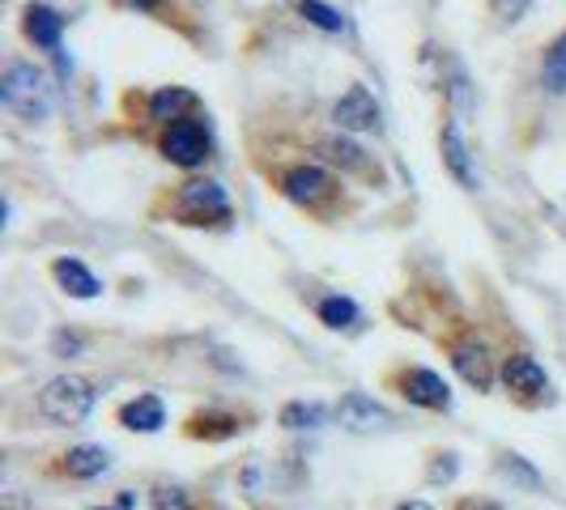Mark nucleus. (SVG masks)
<instances>
[{
    "label": "nucleus",
    "instance_id": "nucleus-1",
    "mask_svg": "<svg viewBox=\"0 0 566 510\" xmlns=\"http://www.w3.org/2000/svg\"><path fill=\"white\" fill-rule=\"evenodd\" d=\"M0 103L9 107L13 115H22V119H48L52 111V85L48 77L34 68V64H9L4 68V77H0Z\"/></svg>",
    "mask_w": 566,
    "mask_h": 510
},
{
    "label": "nucleus",
    "instance_id": "nucleus-2",
    "mask_svg": "<svg viewBox=\"0 0 566 510\" xmlns=\"http://www.w3.org/2000/svg\"><path fill=\"white\" fill-rule=\"evenodd\" d=\"M39 413L52 425H82L94 413V387L77 374H60L39 392Z\"/></svg>",
    "mask_w": 566,
    "mask_h": 510
},
{
    "label": "nucleus",
    "instance_id": "nucleus-3",
    "mask_svg": "<svg viewBox=\"0 0 566 510\" xmlns=\"http://www.w3.org/2000/svg\"><path fill=\"white\" fill-rule=\"evenodd\" d=\"M175 217H179L184 226H218V222H227L230 217L227 188L213 183V179H192V183H184L179 196H175Z\"/></svg>",
    "mask_w": 566,
    "mask_h": 510
},
{
    "label": "nucleus",
    "instance_id": "nucleus-4",
    "mask_svg": "<svg viewBox=\"0 0 566 510\" xmlns=\"http://www.w3.org/2000/svg\"><path fill=\"white\" fill-rule=\"evenodd\" d=\"M163 153H167V162L184 170L200 167L209 158V128L200 119H175L163 137Z\"/></svg>",
    "mask_w": 566,
    "mask_h": 510
},
{
    "label": "nucleus",
    "instance_id": "nucleus-5",
    "mask_svg": "<svg viewBox=\"0 0 566 510\" xmlns=\"http://www.w3.org/2000/svg\"><path fill=\"white\" fill-rule=\"evenodd\" d=\"M333 119H337L340 132H375L379 128V103L367 85H349L333 107Z\"/></svg>",
    "mask_w": 566,
    "mask_h": 510
},
{
    "label": "nucleus",
    "instance_id": "nucleus-6",
    "mask_svg": "<svg viewBox=\"0 0 566 510\" xmlns=\"http://www.w3.org/2000/svg\"><path fill=\"white\" fill-rule=\"evenodd\" d=\"M337 417H340V425L354 429V434H370V429L392 425V413H388L384 404H375L367 392H349V396L337 404Z\"/></svg>",
    "mask_w": 566,
    "mask_h": 510
},
{
    "label": "nucleus",
    "instance_id": "nucleus-7",
    "mask_svg": "<svg viewBox=\"0 0 566 510\" xmlns=\"http://www.w3.org/2000/svg\"><path fill=\"white\" fill-rule=\"evenodd\" d=\"M443 162L452 170V179L460 188H469V192H478V167H473V149L464 141V132H460V124H443Z\"/></svg>",
    "mask_w": 566,
    "mask_h": 510
},
{
    "label": "nucleus",
    "instance_id": "nucleus-8",
    "mask_svg": "<svg viewBox=\"0 0 566 510\" xmlns=\"http://www.w3.org/2000/svg\"><path fill=\"white\" fill-rule=\"evenodd\" d=\"M282 192L294 200V204H319V200L333 196V179H328L324 167H294V170H285Z\"/></svg>",
    "mask_w": 566,
    "mask_h": 510
},
{
    "label": "nucleus",
    "instance_id": "nucleus-9",
    "mask_svg": "<svg viewBox=\"0 0 566 510\" xmlns=\"http://www.w3.org/2000/svg\"><path fill=\"white\" fill-rule=\"evenodd\" d=\"M503 383H507L515 396H524V400L545 396V392H549L545 366H541L537 358H528V353H515V358L503 362Z\"/></svg>",
    "mask_w": 566,
    "mask_h": 510
},
{
    "label": "nucleus",
    "instance_id": "nucleus-10",
    "mask_svg": "<svg viewBox=\"0 0 566 510\" xmlns=\"http://www.w3.org/2000/svg\"><path fill=\"white\" fill-rule=\"evenodd\" d=\"M452 366L460 370V379L478 392H490L494 383V366H490V353H485L482 340H460L452 349Z\"/></svg>",
    "mask_w": 566,
    "mask_h": 510
},
{
    "label": "nucleus",
    "instance_id": "nucleus-11",
    "mask_svg": "<svg viewBox=\"0 0 566 510\" xmlns=\"http://www.w3.org/2000/svg\"><path fill=\"white\" fill-rule=\"evenodd\" d=\"M400 387H405V400L409 404H422V408H452V392H448V383L434 374V370H409L405 379H400Z\"/></svg>",
    "mask_w": 566,
    "mask_h": 510
},
{
    "label": "nucleus",
    "instance_id": "nucleus-12",
    "mask_svg": "<svg viewBox=\"0 0 566 510\" xmlns=\"http://www.w3.org/2000/svg\"><path fill=\"white\" fill-rule=\"evenodd\" d=\"M60 34H64V18L52 4H30L27 9V39L43 52H60Z\"/></svg>",
    "mask_w": 566,
    "mask_h": 510
},
{
    "label": "nucleus",
    "instance_id": "nucleus-13",
    "mask_svg": "<svg viewBox=\"0 0 566 510\" xmlns=\"http://www.w3.org/2000/svg\"><path fill=\"white\" fill-rule=\"evenodd\" d=\"M52 277L60 281V289H64V294H73V298H82V302H90V298H98V294H103L98 277L85 268L82 259H69V255L52 264Z\"/></svg>",
    "mask_w": 566,
    "mask_h": 510
},
{
    "label": "nucleus",
    "instance_id": "nucleus-14",
    "mask_svg": "<svg viewBox=\"0 0 566 510\" xmlns=\"http://www.w3.org/2000/svg\"><path fill=\"white\" fill-rule=\"evenodd\" d=\"M319 158L340 170H354V174H370L367 149L358 141H349V137H324V141H319Z\"/></svg>",
    "mask_w": 566,
    "mask_h": 510
},
{
    "label": "nucleus",
    "instance_id": "nucleus-15",
    "mask_svg": "<svg viewBox=\"0 0 566 510\" xmlns=\"http://www.w3.org/2000/svg\"><path fill=\"white\" fill-rule=\"evenodd\" d=\"M119 422L128 425V429H137V434H158L167 425V408H163L158 396H137L133 404L119 408Z\"/></svg>",
    "mask_w": 566,
    "mask_h": 510
},
{
    "label": "nucleus",
    "instance_id": "nucleus-16",
    "mask_svg": "<svg viewBox=\"0 0 566 510\" xmlns=\"http://www.w3.org/2000/svg\"><path fill=\"white\" fill-rule=\"evenodd\" d=\"M188 107H197V94L184 89V85H163L154 98H149V119H184Z\"/></svg>",
    "mask_w": 566,
    "mask_h": 510
},
{
    "label": "nucleus",
    "instance_id": "nucleus-17",
    "mask_svg": "<svg viewBox=\"0 0 566 510\" xmlns=\"http://www.w3.org/2000/svg\"><path fill=\"white\" fill-rule=\"evenodd\" d=\"M64 468H69V477H103L107 468H112V455L103 451V447H73V451L64 455Z\"/></svg>",
    "mask_w": 566,
    "mask_h": 510
},
{
    "label": "nucleus",
    "instance_id": "nucleus-18",
    "mask_svg": "<svg viewBox=\"0 0 566 510\" xmlns=\"http://www.w3.org/2000/svg\"><path fill=\"white\" fill-rule=\"evenodd\" d=\"M541 85L549 94H566V30L545 47V60H541Z\"/></svg>",
    "mask_w": 566,
    "mask_h": 510
},
{
    "label": "nucleus",
    "instance_id": "nucleus-19",
    "mask_svg": "<svg viewBox=\"0 0 566 510\" xmlns=\"http://www.w3.org/2000/svg\"><path fill=\"white\" fill-rule=\"evenodd\" d=\"M315 315L328 323V328H354L363 315H358V302L354 298H340V294H328V298H319V307Z\"/></svg>",
    "mask_w": 566,
    "mask_h": 510
},
{
    "label": "nucleus",
    "instance_id": "nucleus-20",
    "mask_svg": "<svg viewBox=\"0 0 566 510\" xmlns=\"http://www.w3.org/2000/svg\"><path fill=\"white\" fill-rule=\"evenodd\" d=\"M328 422V408L324 404H307V400H294V404H285L282 408V425L285 429H319V425Z\"/></svg>",
    "mask_w": 566,
    "mask_h": 510
},
{
    "label": "nucleus",
    "instance_id": "nucleus-21",
    "mask_svg": "<svg viewBox=\"0 0 566 510\" xmlns=\"http://www.w3.org/2000/svg\"><path fill=\"white\" fill-rule=\"evenodd\" d=\"M298 13H303L315 30H328V34H340V30H345V13H337V9L324 4V0H298Z\"/></svg>",
    "mask_w": 566,
    "mask_h": 510
},
{
    "label": "nucleus",
    "instance_id": "nucleus-22",
    "mask_svg": "<svg viewBox=\"0 0 566 510\" xmlns=\"http://www.w3.org/2000/svg\"><path fill=\"white\" fill-rule=\"evenodd\" d=\"M499 472L503 477H511V481H520V485H528V489H541V477L520 459V455H503V464H499Z\"/></svg>",
    "mask_w": 566,
    "mask_h": 510
},
{
    "label": "nucleus",
    "instance_id": "nucleus-23",
    "mask_svg": "<svg viewBox=\"0 0 566 510\" xmlns=\"http://www.w3.org/2000/svg\"><path fill=\"white\" fill-rule=\"evenodd\" d=\"M188 489L184 485H158L154 489V510H188Z\"/></svg>",
    "mask_w": 566,
    "mask_h": 510
},
{
    "label": "nucleus",
    "instance_id": "nucleus-24",
    "mask_svg": "<svg viewBox=\"0 0 566 510\" xmlns=\"http://www.w3.org/2000/svg\"><path fill=\"white\" fill-rule=\"evenodd\" d=\"M234 429H239V422H234V417H213V413L192 422V434H197V438H200V434H209V438H230Z\"/></svg>",
    "mask_w": 566,
    "mask_h": 510
},
{
    "label": "nucleus",
    "instance_id": "nucleus-25",
    "mask_svg": "<svg viewBox=\"0 0 566 510\" xmlns=\"http://www.w3.org/2000/svg\"><path fill=\"white\" fill-rule=\"evenodd\" d=\"M490 9H494L503 22H515V18H524V13L533 9V0H490Z\"/></svg>",
    "mask_w": 566,
    "mask_h": 510
},
{
    "label": "nucleus",
    "instance_id": "nucleus-26",
    "mask_svg": "<svg viewBox=\"0 0 566 510\" xmlns=\"http://www.w3.org/2000/svg\"><path fill=\"white\" fill-rule=\"evenodd\" d=\"M85 340L77 337V332H56L52 337V349H56V358H73V353H82Z\"/></svg>",
    "mask_w": 566,
    "mask_h": 510
},
{
    "label": "nucleus",
    "instance_id": "nucleus-27",
    "mask_svg": "<svg viewBox=\"0 0 566 510\" xmlns=\"http://www.w3.org/2000/svg\"><path fill=\"white\" fill-rule=\"evenodd\" d=\"M455 477V455H448V464H434L430 468V481H452Z\"/></svg>",
    "mask_w": 566,
    "mask_h": 510
},
{
    "label": "nucleus",
    "instance_id": "nucleus-28",
    "mask_svg": "<svg viewBox=\"0 0 566 510\" xmlns=\"http://www.w3.org/2000/svg\"><path fill=\"white\" fill-rule=\"evenodd\" d=\"M137 9H158V0H133Z\"/></svg>",
    "mask_w": 566,
    "mask_h": 510
},
{
    "label": "nucleus",
    "instance_id": "nucleus-29",
    "mask_svg": "<svg viewBox=\"0 0 566 510\" xmlns=\"http://www.w3.org/2000/svg\"><path fill=\"white\" fill-rule=\"evenodd\" d=\"M400 510H430V507H426V502H405Z\"/></svg>",
    "mask_w": 566,
    "mask_h": 510
}]
</instances>
